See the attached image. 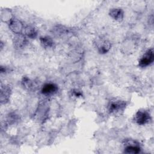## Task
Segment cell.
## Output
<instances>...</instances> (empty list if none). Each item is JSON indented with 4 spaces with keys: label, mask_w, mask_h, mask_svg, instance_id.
I'll use <instances>...</instances> for the list:
<instances>
[{
    "label": "cell",
    "mask_w": 154,
    "mask_h": 154,
    "mask_svg": "<svg viewBox=\"0 0 154 154\" xmlns=\"http://www.w3.org/2000/svg\"><path fill=\"white\" fill-rule=\"evenodd\" d=\"M154 60V54L152 48L146 51L139 61L138 66L141 67H146L150 65Z\"/></svg>",
    "instance_id": "3957f363"
},
{
    "label": "cell",
    "mask_w": 154,
    "mask_h": 154,
    "mask_svg": "<svg viewBox=\"0 0 154 154\" xmlns=\"http://www.w3.org/2000/svg\"><path fill=\"white\" fill-rule=\"evenodd\" d=\"M58 91V87L54 83H46L42 88V93L45 95L54 94Z\"/></svg>",
    "instance_id": "8992f818"
},
{
    "label": "cell",
    "mask_w": 154,
    "mask_h": 154,
    "mask_svg": "<svg viewBox=\"0 0 154 154\" xmlns=\"http://www.w3.org/2000/svg\"><path fill=\"white\" fill-rule=\"evenodd\" d=\"M126 106V103L124 100L114 99L109 102L108 111L111 114L119 115L124 111Z\"/></svg>",
    "instance_id": "6da1fadb"
},
{
    "label": "cell",
    "mask_w": 154,
    "mask_h": 154,
    "mask_svg": "<svg viewBox=\"0 0 154 154\" xmlns=\"http://www.w3.org/2000/svg\"><path fill=\"white\" fill-rule=\"evenodd\" d=\"M9 28L14 34H20L22 31L23 25L20 20L14 18L10 19L9 23Z\"/></svg>",
    "instance_id": "52a82bcc"
},
{
    "label": "cell",
    "mask_w": 154,
    "mask_h": 154,
    "mask_svg": "<svg viewBox=\"0 0 154 154\" xmlns=\"http://www.w3.org/2000/svg\"><path fill=\"white\" fill-rule=\"evenodd\" d=\"M24 32L25 35L31 38H35L37 35L36 29L31 26H27L25 28Z\"/></svg>",
    "instance_id": "7c38bea8"
},
{
    "label": "cell",
    "mask_w": 154,
    "mask_h": 154,
    "mask_svg": "<svg viewBox=\"0 0 154 154\" xmlns=\"http://www.w3.org/2000/svg\"><path fill=\"white\" fill-rule=\"evenodd\" d=\"M151 120L150 114L145 110L138 111L134 117V122L138 125H144L148 123Z\"/></svg>",
    "instance_id": "7a4b0ae2"
},
{
    "label": "cell",
    "mask_w": 154,
    "mask_h": 154,
    "mask_svg": "<svg viewBox=\"0 0 154 154\" xmlns=\"http://www.w3.org/2000/svg\"><path fill=\"white\" fill-rule=\"evenodd\" d=\"M11 94V88L7 85L2 86L1 89V101L6 103L8 101Z\"/></svg>",
    "instance_id": "9c48e42d"
},
{
    "label": "cell",
    "mask_w": 154,
    "mask_h": 154,
    "mask_svg": "<svg viewBox=\"0 0 154 154\" xmlns=\"http://www.w3.org/2000/svg\"><path fill=\"white\" fill-rule=\"evenodd\" d=\"M95 44L99 52L101 54L107 53L111 48L110 42L108 40L102 38H99L97 39Z\"/></svg>",
    "instance_id": "277c9868"
},
{
    "label": "cell",
    "mask_w": 154,
    "mask_h": 154,
    "mask_svg": "<svg viewBox=\"0 0 154 154\" xmlns=\"http://www.w3.org/2000/svg\"><path fill=\"white\" fill-rule=\"evenodd\" d=\"M40 43L45 48H52L54 45V42L49 36H44L40 38Z\"/></svg>",
    "instance_id": "8fae6325"
},
{
    "label": "cell",
    "mask_w": 154,
    "mask_h": 154,
    "mask_svg": "<svg viewBox=\"0 0 154 154\" xmlns=\"http://www.w3.org/2000/svg\"><path fill=\"white\" fill-rule=\"evenodd\" d=\"M125 152L127 153H138L141 151L139 144L134 141H128L125 143Z\"/></svg>",
    "instance_id": "5b68a950"
},
{
    "label": "cell",
    "mask_w": 154,
    "mask_h": 154,
    "mask_svg": "<svg viewBox=\"0 0 154 154\" xmlns=\"http://www.w3.org/2000/svg\"><path fill=\"white\" fill-rule=\"evenodd\" d=\"M26 42V37L20 34H17L14 38V45L17 48H21L25 46Z\"/></svg>",
    "instance_id": "30bf717a"
},
{
    "label": "cell",
    "mask_w": 154,
    "mask_h": 154,
    "mask_svg": "<svg viewBox=\"0 0 154 154\" xmlns=\"http://www.w3.org/2000/svg\"><path fill=\"white\" fill-rule=\"evenodd\" d=\"M109 16L116 21H122L123 19L124 13L121 8H112L109 11Z\"/></svg>",
    "instance_id": "ba28073f"
}]
</instances>
